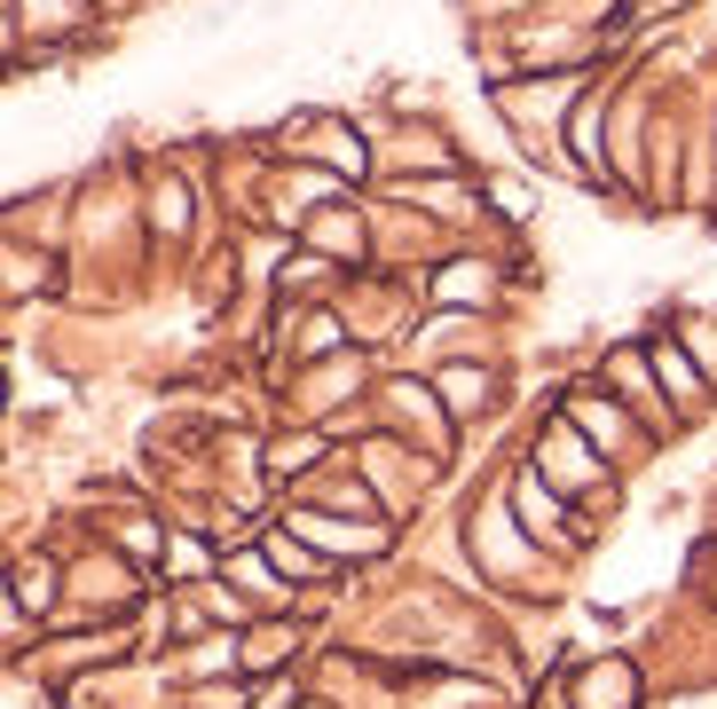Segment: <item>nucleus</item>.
Masks as SVG:
<instances>
[{
  "label": "nucleus",
  "mask_w": 717,
  "mask_h": 709,
  "mask_svg": "<svg viewBox=\"0 0 717 709\" xmlns=\"http://www.w3.org/2000/svg\"><path fill=\"white\" fill-rule=\"evenodd\" d=\"M663 379H670V395H678V402H694V410H701V379H694V371L678 363L670 347H663Z\"/></svg>",
  "instance_id": "f257e3e1"
}]
</instances>
